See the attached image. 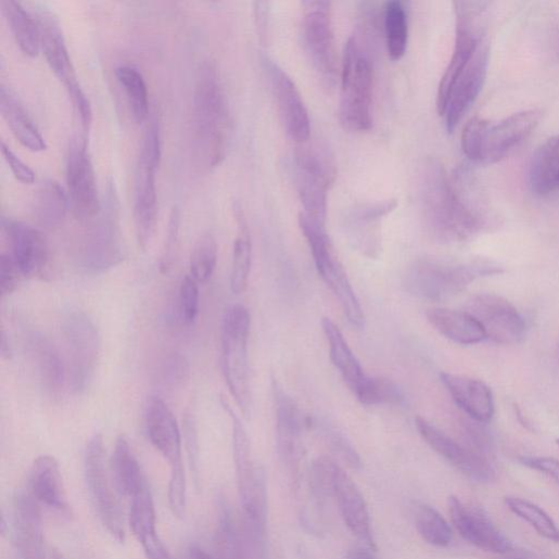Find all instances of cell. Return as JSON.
I'll return each mask as SVG.
<instances>
[{
	"label": "cell",
	"instance_id": "1",
	"mask_svg": "<svg viewBox=\"0 0 559 559\" xmlns=\"http://www.w3.org/2000/svg\"><path fill=\"white\" fill-rule=\"evenodd\" d=\"M421 199L427 225L442 242H466L490 229L462 205L452 177L436 158L428 160L423 167Z\"/></svg>",
	"mask_w": 559,
	"mask_h": 559
},
{
	"label": "cell",
	"instance_id": "2",
	"mask_svg": "<svg viewBox=\"0 0 559 559\" xmlns=\"http://www.w3.org/2000/svg\"><path fill=\"white\" fill-rule=\"evenodd\" d=\"M195 151L202 164L213 168L226 158L232 124L227 96L216 65L200 69L193 105Z\"/></svg>",
	"mask_w": 559,
	"mask_h": 559
},
{
	"label": "cell",
	"instance_id": "3",
	"mask_svg": "<svg viewBox=\"0 0 559 559\" xmlns=\"http://www.w3.org/2000/svg\"><path fill=\"white\" fill-rule=\"evenodd\" d=\"M223 407L232 420L233 456L242 508L249 533L256 546H263L267 519V490L264 471L256 467L247 431L230 404Z\"/></svg>",
	"mask_w": 559,
	"mask_h": 559
},
{
	"label": "cell",
	"instance_id": "4",
	"mask_svg": "<svg viewBox=\"0 0 559 559\" xmlns=\"http://www.w3.org/2000/svg\"><path fill=\"white\" fill-rule=\"evenodd\" d=\"M503 272L488 262L469 264L440 259H421L405 276L406 290L414 296L431 302L452 298L466 290L474 280Z\"/></svg>",
	"mask_w": 559,
	"mask_h": 559
},
{
	"label": "cell",
	"instance_id": "5",
	"mask_svg": "<svg viewBox=\"0 0 559 559\" xmlns=\"http://www.w3.org/2000/svg\"><path fill=\"white\" fill-rule=\"evenodd\" d=\"M372 86L371 63L352 37L345 47L341 71L339 119L344 129L361 132L372 127Z\"/></svg>",
	"mask_w": 559,
	"mask_h": 559
},
{
	"label": "cell",
	"instance_id": "6",
	"mask_svg": "<svg viewBox=\"0 0 559 559\" xmlns=\"http://www.w3.org/2000/svg\"><path fill=\"white\" fill-rule=\"evenodd\" d=\"M251 323L250 310L238 304L226 312L221 329L224 376L232 397L246 418L252 414L249 365Z\"/></svg>",
	"mask_w": 559,
	"mask_h": 559
},
{
	"label": "cell",
	"instance_id": "7",
	"mask_svg": "<svg viewBox=\"0 0 559 559\" xmlns=\"http://www.w3.org/2000/svg\"><path fill=\"white\" fill-rule=\"evenodd\" d=\"M162 157L157 119L152 118L144 131L135 174L134 219L138 244L145 250L151 242L157 219L155 173Z\"/></svg>",
	"mask_w": 559,
	"mask_h": 559
},
{
	"label": "cell",
	"instance_id": "8",
	"mask_svg": "<svg viewBox=\"0 0 559 559\" xmlns=\"http://www.w3.org/2000/svg\"><path fill=\"white\" fill-rule=\"evenodd\" d=\"M298 224L310 247L317 271L338 298L347 321L356 329H364L363 308L334 252L325 226L313 221L304 214L300 215Z\"/></svg>",
	"mask_w": 559,
	"mask_h": 559
},
{
	"label": "cell",
	"instance_id": "9",
	"mask_svg": "<svg viewBox=\"0 0 559 559\" xmlns=\"http://www.w3.org/2000/svg\"><path fill=\"white\" fill-rule=\"evenodd\" d=\"M294 182L304 215L325 226L327 194L335 178V165L329 152L319 145L300 144L293 160Z\"/></svg>",
	"mask_w": 559,
	"mask_h": 559
},
{
	"label": "cell",
	"instance_id": "10",
	"mask_svg": "<svg viewBox=\"0 0 559 559\" xmlns=\"http://www.w3.org/2000/svg\"><path fill=\"white\" fill-rule=\"evenodd\" d=\"M68 354V384L76 395L85 394L96 376L101 338L93 319L84 310H72L63 319Z\"/></svg>",
	"mask_w": 559,
	"mask_h": 559
},
{
	"label": "cell",
	"instance_id": "11",
	"mask_svg": "<svg viewBox=\"0 0 559 559\" xmlns=\"http://www.w3.org/2000/svg\"><path fill=\"white\" fill-rule=\"evenodd\" d=\"M41 30V47L48 64L64 85L86 129L92 122V107L75 72L65 38L58 20L49 11L38 12Z\"/></svg>",
	"mask_w": 559,
	"mask_h": 559
},
{
	"label": "cell",
	"instance_id": "12",
	"mask_svg": "<svg viewBox=\"0 0 559 559\" xmlns=\"http://www.w3.org/2000/svg\"><path fill=\"white\" fill-rule=\"evenodd\" d=\"M85 474L91 499L101 522L117 542L123 543L126 535L124 517L110 484L106 449L101 434H94L87 444Z\"/></svg>",
	"mask_w": 559,
	"mask_h": 559
},
{
	"label": "cell",
	"instance_id": "13",
	"mask_svg": "<svg viewBox=\"0 0 559 559\" xmlns=\"http://www.w3.org/2000/svg\"><path fill=\"white\" fill-rule=\"evenodd\" d=\"M114 193L113 190L110 191L106 209L101 211L99 219L88 232L81 250L80 264L86 272L91 275L104 274L124 261Z\"/></svg>",
	"mask_w": 559,
	"mask_h": 559
},
{
	"label": "cell",
	"instance_id": "14",
	"mask_svg": "<svg viewBox=\"0 0 559 559\" xmlns=\"http://www.w3.org/2000/svg\"><path fill=\"white\" fill-rule=\"evenodd\" d=\"M67 182L71 208L77 220L88 223L101 211L96 171L86 138L73 139L67 157Z\"/></svg>",
	"mask_w": 559,
	"mask_h": 559
},
{
	"label": "cell",
	"instance_id": "15",
	"mask_svg": "<svg viewBox=\"0 0 559 559\" xmlns=\"http://www.w3.org/2000/svg\"><path fill=\"white\" fill-rule=\"evenodd\" d=\"M467 312L482 326L486 339L495 343L517 344L524 338V319L503 296L492 293L474 295L467 303Z\"/></svg>",
	"mask_w": 559,
	"mask_h": 559
},
{
	"label": "cell",
	"instance_id": "16",
	"mask_svg": "<svg viewBox=\"0 0 559 559\" xmlns=\"http://www.w3.org/2000/svg\"><path fill=\"white\" fill-rule=\"evenodd\" d=\"M303 21L306 53L320 78L332 86L336 74L334 36L327 3H308Z\"/></svg>",
	"mask_w": 559,
	"mask_h": 559
},
{
	"label": "cell",
	"instance_id": "17",
	"mask_svg": "<svg viewBox=\"0 0 559 559\" xmlns=\"http://www.w3.org/2000/svg\"><path fill=\"white\" fill-rule=\"evenodd\" d=\"M277 419L278 454L292 473L296 474L303 457V435L309 429V417L304 416L297 404L274 382Z\"/></svg>",
	"mask_w": 559,
	"mask_h": 559
},
{
	"label": "cell",
	"instance_id": "18",
	"mask_svg": "<svg viewBox=\"0 0 559 559\" xmlns=\"http://www.w3.org/2000/svg\"><path fill=\"white\" fill-rule=\"evenodd\" d=\"M2 229L10 249L8 254L24 277H43L50 264V246L46 236L28 224L8 218H3Z\"/></svg>",
	"mask_w": 559,
	"mask_h": 559
},
{
	"label": "cell",
	"instance_id": "19",
	"mask_svg": "<svg viewBox=\"0 0 559 559\" xmlns=\"http://www.w3.org/2000/svg\"><path fill=\"white\" fill-rule=\"evenodd\" d=\"M490 48L483 41L454 85L442 113L446 128L453 134L479 98L487 76Z\"/></svg>",
	"mask_w": 559,
	"mask_h": 559
},
{
	"label": "cell",
	"instance_id": "20",
	"mask_svg": "<svg viewBox=\"0 0 559 559\" xmlns=\"http://www.w3.org/2000/svg\"><path fill=\"white\" fill-rule=\"evenodd\" d=\"M268 73L280 117L288 136L297 144L308 142L310 119L295 82L272 61L268 62Z\"/></svg>",
	"mask_w": 559,
	"mask_h": 559
},
{
	"label": "cell",
	"instance_id": "21",
	"mask_svg": "<svg viewBox=\"0 0 559 559\" xmlns=\"http://www.w3.org/2000/svg\"><path fill=\"white\" fill-rule=\"evenodd\" d=\"M416 425L427 444L469 479L486 483L494 478L490 460L454 441L424 418L418 417Z\"/></svg>",
	"mask_w": 559,
	"mask_h": 559
},
{
	"label": "cell",
	"instance_id": "22",
	"mask_svg": "<svg viewBox=\"0 0 559 559\" xmlns=\"http://www.w3.org/2000/svg\"><path fill=\"white\" fill-rule=\"evenodd\" d=\"M448 507L455 528L466 541L496 554H506L511 549V542L482 509L466 505L456 496L449 497Z\"/></svg>",
	"mask_w": 559,
	"mask_h": 559
},
{
	"label": "cell",
	"instance_id": "23",
	"mask_svg": "<svg viewBox=\"0 0 559 559\" xmlns=\"http://www.w3.org/2000/svg\"><path fill=\"white\" fill-rule=\"evenodd\" d=\"M543 112L537 109L510 115L486 131L482 164H494L507 157L536 129Z\"/></svg>",
	"mask_w": 559,
	"mask_h": 559
},
{
	"label": "cell",
	"instance_id": "24",
	"mask_svg": "<svg viewBox=\"0 0 559 559\" xmlns=\"http://www.w3.org/2000/svg\"><path fill=\"white\" fill-rule=\"evenodd\" d=\"M397 206V201H385L354 207L345 221V233L352 246L368 258H378L382 251L380 224Z\"/></svg>",
	"mask_w": 559,
	"mask_h": 559
},
{
	"label": "cell",
	"instance_id": "25",
	"mask_svg": "<svg viewBox=\"0 0 559 559\" xmlns=\"http://www.w3.org/2000/svg\"><path fill=\"white\" fill-rule=\"evenodd\" d=\"M145 428L152 446L168 462L170 472L183 471L181 434L168 406L152 397L145 410Z\"/></svg>",
	"mask_w": 559,
	"mask_h": 559
},
{
	"label": "cell",
	"instance_id": "26",
	"mask_svg": "<svg viewBox=\"0 0 559 559\" xmlns=\"http://www.w3.org/2000/svg\"><path fill=\"white\" fill-rule=\"evenodd\" d=\"M333 497L344 523L367 548L377 550L366 501L351 477L340 467L334 479Z\"/></svg>",
	"mask_w": 559,
	"mask_h": 559
},
{
	"label": "cell",
	"instance_id": "27",
	"mask_svg": "<svg viewBox=\"0 0 559 559\" xmlns=\"http://www.w3.org/2000/svg\"><path fill=\"white\" fill-rule=\"evenodd\" d=\"M441 381L454 402L470 419L487 424L494 417L495 405L492 391L480 380L442 372Z\"/></svg>",
	"mask_w": 559,
	"mask_h": 559
},
{
	"label": "cell",
	"instance_id": "28",
	"mask_svg": "<svg viewBox=\"0 0 559 559\" xmlns=\"http://www.w3.org/2000/svg\"><path fill=\"white\" fill-rule=\"evenodd\" d=\"M28 344L43 388L52 396L61 395L68 383V369L59 350L39 332L29 334Z\"/></svg>",
	"mask_w": 559,
	"mask_h": 559
},
{
	"label": "cell",
	"instance_id": "29",
	"mask_svg": "<svg viewBox=\"0 0 559 559\" xmlns=\"http://www.w3.org/2000/svg\"><path fill=\"white\" fill-rule=\"evenodd\" d=\"M29 484L35 499L63 513L69 511L60 465L54 457L46 455L35 460Z\"/></svg>",
	"mask_w": 559,
	"mask_h": 559
},
{
	"label": "cell",
	"instance_id": "30",
	"mask_svg": "<svg viewBox=\"0 0 559 559\" xmlns=\"http://www.w3.org/2000/svg\"><path fill=\"white\" fill-rule=\"evenodd\" d=\"M427 317L441 334L457 344L473 345L486 340L482 326L467 310L431 308Z\"/></svg>",
	"mask_w": 559,
	"mask_h": 559
},
{
	"label": "cell",
	"instance_id": "31",
	"mask_svg": "<svg viewBox=\"0 0 559 559\" xmlns=\"http://www.w3.org/2000/svg\"><path fill=\"white\" fill-rule=\"evenodd\" d=\"M0 110L16 139L34 152L48 149L47 141L17 96L8 87L0 88Z\"/></svg>",
	"mask_w": 559,
	"mask_h": 559
},
{
	"label": "cell",
	"instance_id": "32",
	"mask_svg": "<svg viewBox=\"0 0 559 559\" xmlns=\"http://www.w3.org/2000/svg\"><path fill=\"white\" fill-rule=\"evenodd\" d=\"M529 182L531 191L538 196L559 191V135L547 139L534 153Z\"/></svg>",
	"mask_w": 559,
	"mask_h": 559
},
{
	"label": "cell",
	"instance_id": "33",
	"mask_svg": "<svg viewBox=\"0 0 559 559\" xmlns=\"http://www.w3.org/2000/svg\"><path fill=\"white\" fill-rule=\"evenodd\" d=\"M322 329L329 343L331 360L348 389L354 393L367 376L339 327L330 318H323Z\"/></svg>",
	"mask_w": 559,
	"mask_h": 559
},
{
	"label": "cell",
	"instance_id": "34",
	"mask_svg": "<svg viewBox=\"0 0 559 559\" xmlns=\"http://www.w3.org/2000/svg\"><path fill=\"white\" fill-rule=\"evenodd\" d=\"M20 537L35 559H43V524L40 509L33 495L18 493L14 503Z\"/></svg>",
	"mask_w": 559,
	"mask_h": 559
},
{
	"label": "cell",
	"instance_id": "35",
	"mask_svg": "<svg viewBox=\"0 0 559 559\" xmlns=\"http://www.w3.org/2000/svg\"><path fill=\"white\" fill-rule=\"evenodd\" d=\"M68 205V198L61 183L49 179L41 183L35 194L33 214L40 227L53 230L64 223Z\"/></svg>",
	"mask_w": 559,
	"mask_h": 559
},
{
	"label": "cell",
	"instance_id": "36",
	"mask_svg": "<svg viewBox=\"0 0 559 559\" xmlns=\"http://www.w3.org/2000/svg\"><path fill=\"white\" fill-rule=\"evenodd\" d=\"M2 9L23 53L29 58H37L42 49L38 18L15 0H3Z\"/></svg>",
	"mask_w": 559,
	"mask_h": 559
},
{
	"label": "cell",
	"instance_id": "37",
	"mask_svg": "<svg viewBox=\"0 0 559 559\" xmlns=\"http://www.w3.org/2000/svg\"><path fill=\"white\" fill-rule=\"evenodd\" d=\"M112 472L118 491L125 496L132 498L147 485L129 441L124 435H119L116 440L112 456Z\"/></svg>",
	"mask_w": 559,
	"mask_h": 559
},
{
	"label": "cell",
	"instance_id": "38",
	"mask_svg": "<svg viewBox=\"0 0 559 559\" xmlns=\"http://www.w3.org/2000/svg\"><path fill=\"white\" fill-rule=\"evenodd\" d=\"M238 237L233 247L231 290L234 294L246 291L252 269L253 247L250 230L240 206H234Z\"/></svg>",
	"mask_w": 559,
	"mask_h": 559
},
{
	"label": "cell",
	"instance_id": "39",
	"mask_svg": "<svg viewBox=\"0 0 559 559\" xmlns=\"http://www.w3.org/2000/svg\"><path fill=\"white\" fill-rule=\"evenodd\" d=\"M384 26L389 55L393 61H401L407 52L409 28L405 8L397 0L386 4Z\"/></svg>",
	"mask_w": 559,
	"mask_h": 559
},
{
	"label": "cell",
	"instance_id": "40",
	"mask_svg": "<svg viewBox=\"0 0 559 559\" xmlns=\"http://www.w3.org/2000/svg\"><path fill=\"white\" fill-rule=\"evenodd\" d=\"M116 78L123 88L134 119L143 123L149 116V92L142 74L124 65L116 69Z\"/></svg>",
	"mask_w": 559,
	"mask_h": 559
},
{
	"label": "cell",
	"instance_id": "41",
	"mask_svg": "<svg viewBox=\"0 0 559 559\" xmlns=\"http://www.w3.org/2000/svg\"><path fill=\"white\" fill-rule=\"evenodd\" d=\"M353 394L364 406H402L406 403L403 389L381 378L367 377Z\"/></svg>",
	"mask_w": 559,
	"mask_h": 559
},
{
	"label": "cell",
	"instance_id": "42",
	"mask_svg": "<svg viewBox=\"0 0 559 559\" xmlns=\"http://www.w3.org/2000/svg\"><path fill=\"white\" fill-rule=\"evenodd\" d=\"M505 505L517 517L528 522L541 536L559 543V529L541 507L517 497L505 498Z\"/></svg>",
	"mask_w": 559,
	"mask_h": 559
},
{
	"label": "cell",
	"instance_id": "43",
	"mask_svg": "<svg viewBox=\"0 0 559 559\" xmlns=\"http://www.w3.org/2000/svg\"><path fill=\"white\" fill-rule=\"evenodd\" d=\"M314 428L330 450L338 456L348 468L358 470L361 461L345 435L329 420L323 418H309V429Z\"/></svg>",
	"mask_w": 559,
	"mask_h": 559
},
{
	"label": "cell",
	"instance_id": "44",
	"mask_svg": "<svg viewBox=\"0 0 559 559\" xmlns=\"http://www.w3.org/2000/svg\"><path fill=\"white\" fill-rule=\"evenodd\" d=\"M418 532L429 544L445 547L453 541V530L446 519L433 507L422 505L416 513Z\"/></svg>",
	"mask_w": 559,
	"mask_h": 559
},
{
	"label": "cell",
	"instance_id": "45",
	"mask_svg": "<svg viewBox=\"0 0 559 559\" xmlns=\"http://www.w3.org/2000/svg\"><path fill=\"white\" fill-rule=\"evenodd\" d=\"M218 262V245L212 233H204L196 241L190 261L191 276L199 283H206L214 275Z\"/></svg>",
	"mask_w": 559,
	"mask_h": 559
},
{
	"label": "cell",
	"instance_id": "46",
	"mask_svg": "<svg viewBox=\"0 0 559 559\" xmlns=\"http://www.w3.org/2000/svg\"><path fill=\"white\" fill-rule=\"evenodd\" d=\"M129 524L138 539L156 531L155 509L148 485L131 498Z\"/></svg>",
	"mask_w": 559,
	"mask_h": 559
},
{
	"label": "cell",
	"instance_id": "47",
	"mask_svg": "<svg viewBox=\"0 0 559 559\" xmlns=\"http://www.w3.org/2000/svg\"><path fill=\"white\" fill-rule=\"evenodd\" d=\"M340 466L328 457H320L310 469V488L318 505L333 497V484Z\"/></svg>",
	"mask_w": 559,
	"mask_h": 559
},
{
	"label": "cell",
	"instance_id": "48",
	"mask_svg": "<svg viewBox=\"0 0 559 559\" xmlns=\"http://www.w3.org/2000/svg\"><path fill=\"white\" fill-rule=\"evenodd\" d=\"M217 543L226 559H241V542L228 504L223 500L219 510Z\"/></svg>",
	"mask_w": 559,
	"mask_h": 559
},
{
	"label": "cell",
	"instance_id": "49",
	"mask_svg": "<svg viewBox=\"0 0 559 559\" xmlns=\"http://www.w3.org/2000/svg\"><path fill=\"white\" fill-rule=\"evenodd\" d=\"M490 124L484 118L474 117L467 123L462 131V150L466 156L474 163L482 164L484 141Z\"/></svg>",
	"mask_w": 559,
	"mask_h": 559
},
{
	"label": "cell",
	"instance_id": "50",
	"mask_svg": "<svg viewBox=\"0 0 559 559\" xmlns=\"http://www.w3.org/2000/svg\"><path fill=\"white\" fill-rule=\"evenodd\" d=\"M190 363L180 353L169 354L161 366V382L169 390L183 386L190 379Z\"/></svg>",
	"mask_w": 559,
	"mask_h": 559
},
{
	"label": "cell",
	"instance_id": "51",
	"mask_svg": "<svg viewBox=\"0 0 559 559\" xmlns=\"http://www.w3.org/2000/svg\"><path fill=\"white\" fill-rule=\"evenodd\" d=\"M200 283L190 275L186 276L179 287V308L186 325L192 326L200 315Z\"/></svg>",
	"mask_w": 559,
	"mask_h": 559
},
{
	"label": "cell",
	"instance_id": "52",
	"mask_svg": "<svg viewBox=\"0 0 559 559\" xmlns=\"http://www.w3.org/2000/svg\"><path fill=\"white\" fill-rule=\"evenodd\" d=\"M484 425L485 424L472 419L463 421L462 434L465 446L479 456L490 460V457L493 454V441Z\"/></svg>",
	"mask_w": 559,
	"mask_h": 559
},
{
	"label": "cell",
	"instance_id": "53",
	"mask_svg": "<svg viewBox=\"0 0 559 559\" xmlns=\"http://www.w3.org/2000/svg\"><path fill=\"white\" fill-rule=\"evenodd\" d=\"M179 234V213L177 208H174L168 223L167 236L163 247L160 270L163 275H168L175 264L177 243Z\"/></svg>",
	"mask_w": 559,
	"mask_h": 559
},
{
	"label": "cell",
	"instance_id": "54",
	"mask_svg": "<svg viewBox=\"0 0 559 559\" xmlns=\"http://www.w3.org/2000/svg\"><path fill=\"white\" fill-rule=\"evenodd\" d=\"M183 436H185V445L186 450H188L189 461L192 474L195 479L196 484L200 482V466H201V456H200V443H199V434L196 429V423L194 421L193 415H188L183 421Z\"/></svg>",
	"mask_w": 559,
	"mask_h": 559
},
{
	"label": "cell",
	"instance_id": "55",
	"mask_svg": "<svg viewBox=\"0 0 559 559\" xmlns=\"http://www.w3.org/2000/svg\"><path fill=\"white\" fill-rule=\"evenodd\" d=\"M24 275L13 261V258L3 253L0 256V288H2V295L9 296L13 294L22 283Z\"/></svg>",
	"mask_w": 559,
	"mask_h": 559
},
{
	"label": "cell",
	"instance_id": "56",
	"mask_svg": "<svg viewBox=\"0 0 559 559\" xmlns=\"http://www.w3.org/2000/svg\"><path fill=\"white\" fill-rule=\"evenodd\" d=\"M2 153L13 174L20 181L24 183L35 182V170L28 164H26L4 141H2Z\"/></svg>",
	"mask_w": 559,
	"mask_h": 559
},
{
	"label": "cell",
	"instance_id": "57",
	"mask_svg": "<svg viewBox=\"0 0 559 559\" xmlns=\"http://www.w3.org/2000/svg\"><path fill=\"white\" fill-rule=\"evenodd\" d=\"M520 461L525 467L539 471L559 485V461L547 457H522Z\"/></svg>",
	"mask_w": 559,
	"mask_h": 559
},
{
	"label": "cell",
	"instance_id": "58",
	"mask_svg": "<svg viewBox=\"0 0 559 559\" xmlns=\"http://www.w3.org/2000/svg\"><path fill=\"white\" fill-rule=\"evenodd\" d=\"M138 541L142 545L147 559H173L156 531L144 535Z\"/></svg>",
	"mask_w": 559,
	"mask_h": 559
},
{
	"label": "cell",
	"instance_id": "59",
	"mask_svg": "<svg viewBox=\"0 0 559 559\" xmlns=\"http://www.w3.org/2000/svg\"><path fill=\"white\" fill-rule=\"evenodd\" d=\"M370 550L369 548L361 547L352 548L348 550L346 559H377Z\"/></svg>",
	"mask_w": 559,
	"mask_h": 559
},
{
	"label": "cell",
	"instance_id": "60",
	"mask_svg": "<svg viewBox=\"0 0 559 559\" xmlns=\"http://www.w3.org/2000/svg\"><path fill=\"white\" fill-rule=\"evenodd\" d=\"M190 559H215L209 552L200 546H192L190 549Z\"/></svg>",
	"mask_w": 559,
	"mask_h": 559
},
{
	"label": "cell",
	"instance_id": "61",
	"mask_svg": "<svg viewBox=\"0 0 559 559\" xmlns=\"http://www.w3.org/2000/svg\"><path fill=\"white\" fill-rule=\"evenodd\" d=\"M2 355L4 358H12L13 350L10 343V340L8 339V334L5 330L2 331Z\"/></svg>",
	"mask_w": 559,
	"mask_h": 559
},
{
	"label": "cell",
	"instance_id": "62",
	"mask_svg": "<svg viewBox=\"0 0 559 559\" xmlns=\"http://www.w3.org/2000/svg\"><path fill=\"white\" fill-rule=\"evenodd\" d=\"M54 559H65L60 552H55Z\"/></svg>",
	"mask_w": 559,
	"mask_h": 559
},
{
	"label": "cell",
	"instance_id": "63",
	"mask_svg": "<svg viewBox=\"0 0 559 559\" xmlns=\"http://www.w3.org/2000/svg\"><path fill=\"white\" fill-rule=\"evenodd\" d=\"M507 559H524V558H519V557H517V558H507Z\"/></svg>",
	"mask_w": 559,
	"mask_h": 559
},
{
	"label": "cell",
	"instance_id": "64",
	"mask_svg": "<svg viewBox=\"0 0 559 559\" xmlns=\"http://www.w3.org/2000/svg\"><path fill=\"white\" fill-rule=\"evenodd\" d=\"M557 446L559 447V440L556 441Z\"/></svg>",
	"mask_w": 559,
	"mask_h": 559
}]
</instances>
